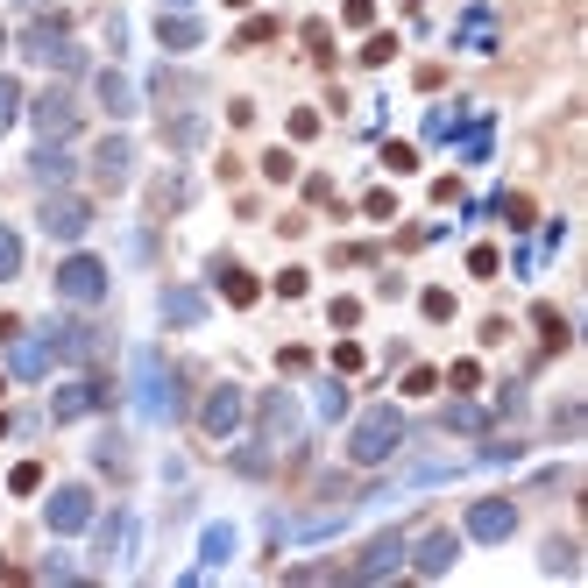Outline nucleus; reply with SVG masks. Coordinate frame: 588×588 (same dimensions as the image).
Here are the masks:
<instances>
[{"label": "nucleus", "instance_id": "24", "mask_svg": "<svg viewBox=\"0 0 588 588\" xmlns=\"http://www.w3.org/2000/svg\"><path fill=\"white\" fill-rule=\"evenodd\" d=\"M291 171H298V163H291V149H270V156H263V178H277V185H291Z\"/></svg>", "mask_w": 588, "mask_h": 588}, {"label": "nucleus", "instance_id": "15", "mask_svg": "<svg viewBox=\"0 0 588 588\" xmlns=\"http://www.w3.org/2000/svg\"><path fill=\"white\" fill-rule=\"evenodd\" d=\"M100 107H107L114 121L135 114V86H128V71H100Z\"/></svg>", "mask_w": 588, "mask_h": 588}, {"label": "nucleus", "instance_id": "28", "mask_svg": "<svg viewBox=\"0 0 588 588\" xmlns=\"http://www.w3.org/2000/svg\"><path fill=\"white\" fill-rule=\"evenodd\" d=\"M433 390H440L433 369H411V376H404V397H433Z\"/></svg>", "mask_w": 588, "mask_h": 588}, {"label": "nucleus", "instance_id": "32", "mask_svg": "<svg viewBox=\"0 0 588 588\" xmlns=\"http://www.w3.org/2000/svg\"><path fill=\"white\" fill-rule=\"evenodd\" d=\"M397 57V36H369V50H362V64H390Z\"/></svg>", "mask_w": 588, "mask_h": 588}, {"label": "nucleus", "instance_id": "13", "mask_svg": "<svg viewBox=\"0 0 588 588\" xmlns=\"http://www.w3.org/2000/svg\"><path fill=\"white\" fill-rule=\"evenodd\" d=\"M454 553H461V539H454V532H433V539H418L411 567H418V574H447V567H454Z\"/></svg>", "mask_w": 588, "mask_h": 588}, {"label": "nucleus", "instance_id": "8", "mask_svg": "<svg viewBox=\"0 0 588 588\" xmlns=\"http://www.w3.org/2000/svg\"><path fill=\"white\" fill-rule=\"evenodd\" d=\"M135 397H142V418H171V376H163V355H135Z\"/></svg>", "mask_w": 588, "mask_h": 588}, {"label": "nucleus", "instance_id": "23", "mask_svg": "<svg viewBox=\"0 0 588 588\" xmlns=\"http://www.w3.org/2000/svg\"><path fill=\"white\" fill-rule=\"evenodd\" d=\"M8 489H15V496H36V489H43V468H36V461H15V468H8Z\"/></svg>", "mask_w": 588, "mask_h": 588}, {"label": "nucleus", "instance_id": "19", "mask_svg": "<svg viewBox=\"0 0 588 588\" xmlns=\"http://www.w3.org/2000/svg\"><path fill=\"white\" fill-rule=\"evenodd\" d=\"M291 426H298L291 397H284V390H277V397H263V433H270V440H291Z\"/></svg>", "mask_w": 588, "mask_h": 588}, {"label": "nucleus", "instance_id": "4", "mask_svg": "<svg viewBox=\"0 0 588 588\" xmlns=\"http://www.w3.org/2000/svg\"><path fill=\"white\" fill-rule=\"evenodd\" d=\"M43 525L57 532V539H78L93 525V489L86 482H64V489H50V503H43Z\"/></svg>", "mask_w": 588, "mask_h": 588}, {"label": "nucleus", "instance_id": "34", "mask_svg": "<svg viewBox=\"0 0 588 588\" xmlns=\"http://www.w3.org/2000/svg\"><path fill=\"white\" fill-rule=\"evenodd\" d=\"M447 383H454V390H475V383H482V362H454Z\"/></svg>", "mask_w": 588, "mask_h": 588}, {"label": "nucleus", "instance_id": "40", "mask_svg": "<svg viewBox=\"0 0 588 588\" xmlns=\"http://www.w3.org/2000/svg\"><path fill=\"white\" fill-rule=\"evenodd\" d=\"M171 8H185V0H171Z\"/></svg>", "mask_w": 588, "mask_h": 588}, {"label": "nucleus", "instance_id": "21", "mask_svg": "<svg viewBox=\"0 0 588 588\" xmlns=\"http://www.w3.org/2000/svg\"><path fill=\"white\" fill-rule=\"evenodd\" d=\"M8 277H22V234L0 227V284H8Z\"/></svg>", "mask_w": 588, "mask_h": 588}, {"label": "nucleus", "instance_id": "35", "mask_svg": "<svg viewBox=\"0 0 588 588\" xmlns=\"http://www.w3.org/2000/svg\"><path fill=\"white\" fill-rule=\"evenodd\" d=\"M355 319H362V305H355V298H333V326L355 333Z\"/></svg>", "mask_w": 588, "mask_h": 588}, {"label": "nucleus", "instance_id": "14", "mask_svg": "<svg viewBox=\"0 0 588 588\" xmlns=\"http://www.w3.org/2000/svg\"><path fill=\"white\" fill-rule=\"evenodd\" d=\"M213 277H220V298H227V305H256V298H263L256 270H241V263H220Z\"/></svg>", "mask_w": 588, "mask_h": 588}, {"label": "nucleus", "instance_id": "39", "mask_svg": "<svg viewBox=\"0 0 588 588\" xmlns=\"http://www.w3.org/2000/svg\"><path fill=\"white\" fill-rule=\"evenodd\" d=\"M227 8H248V0H227Z\"/></svg>", "mask_w": 588, "mask_h": 588}, {"label": "nucleus", "instance_id": "22", "mask_svg": "<svg viewBox=\"0 0 588 588\" xmlns=\"http://www.w3.org/2000/svg\"><path fill=\"white\" fill-rule=\"evenodd\" d=\"M163 142H171V149H199V142H206V128H199L192 114H178L171 128H163Z\"/></svg>", "mask_w": 588, "mask_h": 588}, {"label": "nucleus", "instance_id": "38", "mask_svg": "<svg viewBox=\"0 0 588 588\" xmlns=\"http://www.w3.org/2000/svg\"><path fill=\"white\" fill-rule=\"evenodd\" d=\"M319 411H326V418H341V411H348V397H341V383H326V390H319Z\"/></svg>", "mask_w": 588, "mask_h": 588}, {"label": "nucleus", "instance_id": "18", "mask_svg": "<svg viewBox=\"0 0 588 588\" xmlns=\"http://www.w3.org/2000/svg\"><path fill=\"white\" fill-rule=\"evenodd\" d=\"M29 171H36V178H43V185H64V178H71V156H64V149H57V142H43V149H36V156H29Z\"/></svg>", "mask_w": 588, "mask_h": 588}, {"label": "nucleus", "instance_id": "27", "mask_svg": "<svg viewBox=\"0 0 588 588\" xmlns=\"http://www.w3.org/2000/svg\"><path fill=\"white\" fill-rule=\"evenodd\" d=\"M270 291H277V298H305V291H312V277H305V270H284Z\"/></svg>", "mask_w": 588, "mask_h": 588}, {"label": "nucleus", "instance_id": "7", "mask_svg": "<svg viewBox=\"0 0 588 588\" xmlns=\"http://www.w3.org/2000/svg\"><path fill=\"white\" fill-rule=\"evenodd\" d=\"M29 114H36V135H43V142H64V135H78V100H71V86H50V93H43Z\"/></svg>", "mask_w": 588, "mask_h": 588}, {"label": "nucleus", "instance_id": "26", "mask_svg": "<svg viewBox=\"0 0 588 588\" xmlns=\"http://www.w3.org/2000/svg\"><path fill=\"white\" fill-rule=\"evenodd\" d=\"M22 114V86H15V78H0V128H8Z\"/></svg>", "mask_w": 588, "mask_h": 588}, {"label": "nucleus", "instance_id": "29", "mask_svg": "<svg viewBox=\"0 0 588 588\" xmlns=\"http://www.w3.org/2000/svg\"><path fill=\"white\" fill-rule=\"evenodd\" d=\"M341 22H348V29H369V22H376V0H348Z\"/></svg>", "mask_w": 588, "mask_h": 588}, {"label": "nucleus", "instance_id": "1", "mask_svg": "<svg viewBox=\"0 0 588 588\" xmlns=\"http://www.w3.org/2000/svg\"><path fill=\"white\" fill-rule=\"evenodd\" d=\"M397 440H404V411L376 404V411L355 418V433H348V461H355V468H376V461L397 454Z\"/></svg>", "mask_w": 588, "mask_h": 588}, {"label": "nucleus", "instance_id": "10", "mask_svg": "<svg viewBox=\"0 0 588 588\" xmlns=\"http://www.w3.org/2000/svg\"><path fill=\"white\" fill-rule=\"evenodd\" d=\"M397 560H404V532H376V539L362 546V560H355V581H383Z\"/></svg>", "mask_w": 588, "mask_h": 588}, {"label": "nucleus", "instance_id": "5", "mask_svg": "<svg viewBox=\"0 0 588 588\" xmlns=\"http://www.w3.org/2000/svg\"><path fill=\"white\" fill-rule=\"evenodd\" d=\"M241 418H248L241 383H213V390H206V411H199V433H206V440H234Z\"/></svg>", "mask_w": 588, "mask_h": 588}, {"label": "nucleus", "instance_id": "37", "mask_svg": "<svg viewBox=\"0 0 588 588\" xmlns=\"http://www.w3.org/2000/svg\"><path fill=\"white\" fill-rule=\"evenodd\" d=\"M362 213H369V220H390V213H397V199H390V192H369V199H362Z\"/></svg>", "mask_w": 588, "mask_h": 588}, {"label": "nucleus", "instance_id": "9", "mask_svg": "<svg viewBox=\"0 0 588 588\" xmlns=\"http://www.w3.org/2000/svg\"><path fill=\"white\" fill-rule=\"evenodd\" d=\"M128 171H135V142H128V135H100V149H93V178H100L107 192H121Z\"/></svg>", "mask_w": 588, "mask_h": 588}, {"label": "nucleus", "instance_id": "30", "mask_svg": "<svg viewBox=\"0 0 588 588\" xmlns=\"http://www.w3.org/2000/svg\"><path fill=\"white\" fill-rule=\"evenodd\" d=\"M362 362H369V355H362V348H355V341H341V348H333V369H341V376H355V369H362Z\"/></svg>", "mask_w": 588, "mask_h": 588}, {"label": "nucleus", "instance_id": "17", "mask_svg": "<svg viewBox=\"0 0 588 588\" xmlns=\"http://www.w3.org/2000/svg\"><path fill=\"white\" fill-rule=\"evenodd\" d=\"M93 404H100V390H93V383H64V390H57V404H50V418H86Z\"/></svg>", "mask_w": 588, "mask_h": 588}, {"label": "nucleus", "instance_id": "25", "mask_svg": "<svg viewBox=\"0 0 588 588\" xmlns=\"http://www.w3.org/2000/svg\"><path fill=\"white\" fill-rule=\"evenodd\" d=\"M539 333H546V355H560V348H567V326H560V312H539Z\"/></svg>", "mask_w": 588, "mask_h": 588}, {"label": "nucleus", "instance_id": "2", "mask_svg": "<svg viewBox=\"0 0 588 588\" xmlns=\"http://www.w3.org/2000/svg\"><path fill=\"white\" fill-rule=\"evenodd\" d=\"M57 298H64V305H100V298H107V263L86 256V248L64 256V263H57Z\"/></svg>", "mask_w": 588, "mask_h": 588}, {"label": "nucleus", "instance_id": "16", "mask_svg": "<svg viewBox=\"0 0 588 588\" xmlns=\"http://www.w3.org/2000/svg\"><path fill=\"white\" fill-rule=\"evenodd\" d=\"M156 36H163V50H199V36H206V29H199L192 15H163V22H156Z\"/></svg>", "mask_w": 588, "mask_h": 588}, {"label": "nucleus", "instance_id": "12", "mask_svg": "<svg viewBox=\"0 0 588 588\" xmlns=\"http://www.w3.org/2000/svg\"><path fill=\"white\" fill-rule=\"evenodd\" d=\"M50 355H57V341H50V333H29V341H22V348L8 355V369H15L22 383H36V376L50 369Z\"/></svg>", "mask_w": 588, "mask_h": 588}, {"label": "nucleus", "instance_id": "11", "mask_svg": "<svg viewBox=\"0 0 588 588\" xmlns=\"http://www.w3.org/2000/svg\"><path fill=\"white\" fill-rule=\"evenodd\" d=\"M43 227H50L57 241H78V234L93 227V206H86V199H43Z\"/></svg>", "mask_w": 588, "mask_h": 588}, {"label": "nucleus", "instance_id": "36", "mask_svg": "<svg viewBox=\"0 0 588 588\" xmlns=\"http://www.w3.org/2000/svg\"><path fill=\"white\" fill-rule=\"evenodd\" d=\"M383 163H390V171H411L418 149H411V142H390V149H383Z\"/></svg>", "mask_w": 588, "mask_h": 588}, {"label": "nucleus", "instance_id": "20", "mask_svg": "<svg viewBox=\"0 0 588 588\" xmlns=\"http://www.w3.org/2000/svg\"><path fill=\"white\" fill-rule=\"evenodd\" d=\"M206 305H199V291H171V298H163V319H171V326H192Z\"/></svg>", "mask_w": 588, "mask_h": 588}, {"label": "nucleus", "instance_id": "3", "mask_svg": "<svg viewBox=\"0 0 588 588\" xmlns=\"http://www.w3.org/2000/svg\"><path fill=\"white\" fill-rule=\"evenodd\" d=\"M22 57L29 64H50V71H78V64H86V50H78L57 22H29L22 29Z\"/></svg>", "mask_w": 588, "mask_h": 588}, {"label": "nucleus", "instance_id": "6", "mask_svg": "<svg viewBox=\"0 0 588 588\" xmlns=\"http://www.w3.org/2000/svg\"><path fill=\"white\" fill-rule=\"evenodd\" d=\"M468 532L482 539V546H503L518 532V503L511 496H482V503H468Z\"/></svg>", "mask_w": 588, "mask_h": 588}, {"label": "nucleus", "instance_id": "31", "mask_svg": "<svg viewBox=\"0 0 588 588\" xmlns=\"http://www.w3.org/2000/svg\"><path fill=\"white\" fill-rule=\"evenodd\" d=\"M418 305H426V319H454V291H426Z\"/></svg>", "mask_w": 588, "mask_h": 588}, {"label": "nucleus", "instance_id": "33", "mask_svg": "<svg viewBox=\"0 0 588 588\" xmlns=\"http://www.w3.org/2000/svg\"><path fill=\"white\" fill-rule=\"evenodd\" d=\"M312 135H319V114L298 107V114H291V142H312Z\"/></svg>", "mask_w": 588, "mask_h": 588}]
</instances>
